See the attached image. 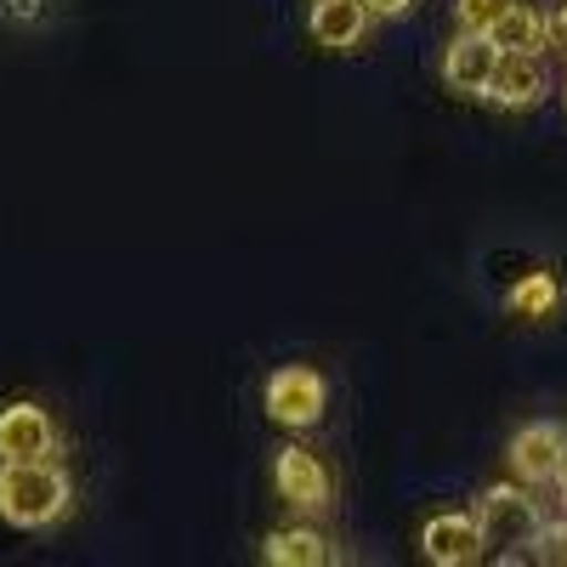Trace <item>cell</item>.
<instances>
[{
  "label": "cell",
  "instance_id": "cell-1",
  "mask_svg": "<svg viewBox=\"0 0 567 567\" xmlns=\"http://www.w3.org/2000/svg\"><path fill=\"white\" fill-rule=\"evenodd\" d=\"M69 505L74 488L58 460H0V523L40 534V528H58Z\"/></svg>",
  "mask_w": 567,
  "mask_h": 567
},
{
  "label": "cell",
  "instance_id": "cell-2",
  "mask_svg": "<svg viewBox=\"0 0 567 567\" xmlns=\"http://www.w3.org/2000/svg\"><path fill=\"white\" fill-rule=\"evenodd\" d=\"M477 523H483V539H488V556L499 561H539V545H545V528L550 516L545 505L528 494V483H494L483 488L477 499Z\"/></svg>",
  "mask_w": 567,
  "mask_h": 567
},
{
  "label": "cell",
  "instance_id": "cell-3",
  "mask_svg": "<svg viewBox=\"0 0 567 567\" xmlns=\"http://www.w3.org/2000/svg\"><path fill=\"white\" fill-rule=\"evenodd\" d=\"M261 403H267V420L284 425V432H312L329 409V381L312 363H284L267 374Z\"/></svg>",
  "mask_w": 567,
  "mask_h": 567
},
{
  "label": "cell",
  "instance_id": "cell-4",
  "mask_svg": "<svg viewBox=\"0 0 567 567\" xmlns=\"http://www.w3.org/2000/svg\"><path fill=\"white\" fill-rule=\"evenodd\" d=\"M272 488H278L284 505L301 511V516H323L329 505H336V477H329V465H323L312 449H301V443H284V449H278V460H272Z\"/></svg>",
  "mask_w": 567,
  "mask_h": 567
},
{
  "label": "cell",
  "instance_id": "cell-5",
  "mask_svg": "<svg viewBox=\"0 0 567 567\" xmlns=\"http://www.w3.org/2000/svg\"><path fill=\"white\" fill-rule=\"evenodd\" d=\"M511 471L528 488H561L567 483V425L561 420H534L511 437Z\"/></svg>",
  "mask_w": 567,
  "mask_h": 567
},
{
  "label": "cell",
  "instance_id": "cell-6",
  "mask_svg": "<svg viewBox=\"0 0 567 567\" xmlns=\"http://www.w3.org/2000/svg\"><path fill=\"white\" fill-rule=\"evenodd\" d=\"M63 437H58V420L45 403H7L0 409V460H58Z\"/></svg>",
  "mask_w": 567,
  "mask_h": 567
},
{
  "label": "cell",
  "instance_id": "cell-7",
  "mask_svg": "<svg viewBox=\"0 0 567 567\" xmlns=\"http://www.w3.org/2000/svg\"><path fill=\"white\" fill-rule=\"evenodd\" d=\"M420 556L432 567H471L488 556V539H483V523L477 511H443L420 528Z\"/></svg>",
  "mask_w": 567,
  "mask_h": 567
},
{
  "label": "cell",
  "instance_id": "cell-8",
  "mask_svg": "<svg viewBox=\"0 0 567 567\" xmlns=\"http://www.w3.org/2000/svg\"><path fill=\"white\" fill-rule=\"evenodd\" d=\"M494 63H499V45L494 34H477V29H460L443 52V85L454 97H488V80H494Z\"/></svg>",
  "mask_w": 567,
  "mask_h": 567
},
{
  "label": "cell",
  "instance_id": "cell-9",
  "mask_svg": "<svg viewBox=\"0 0 567 567\" xmlns=\"http://www.w3.org/2000/svg\"><path fill=\"white\" fill-rule=\"evenodd\" d=\"M545 91H550V69L539 52H499L494 80H488V97L499 109H534Z\"/></svg>",
  "mask_w": 567,
  "mask_h": 567
},
{
  "label": "cell",
  "instance_id": "cell-10",
  "mask_svg": "<svg viewBox=\"0 0 567 567\" xmlns=\"http://www.w3.org/2000/svg\"><path fill=\"white\" fill-rule=\"evenodd\" d=\"M369 23H374V12L363 0H312V18H307V29L323 52H358L369 40Z\"/></svg>",
  "mask_w": 567,
  "mask_h": 567
},
{
  "label": "cell",
  "instance_id": "cell-11",
  "mask_svg": "<svg viewBox=\"0 0 567 567\" xmlns=\"http://www.w3.org/2000/svg\"><path fill=\"white\" fill-rule=\"evenodd\" d=\"M261 561L272 567H323V561H336V545H329L318 528H272L261 539Z\"/></svg>",
  "mask_w": 567,
  "mask_h": 567
},
{
  "label": "cell",
  "instance_id": "cell-12",
  "mask_svg": "<svg viewBox=\"0 0 567 567\" xmlns=\"http://www.w3.org/2000/svg\"><path fill=\"white\" fill-rule=\"evenodd\" d=\"M488 34H494L499 52H545L550 45V18L539 7H528V0H511Z\"/></svg>",
  "mask_w": 567,
  "mask_h": 567
},
{
  "label": "cell",
  "instance_id": "cell-13",
  "mask_svg": "<svg viewBox=\"0 0 567 567\" xmlns=\"http://www.w3.org/2000/svg\"><path fill=\"white\" fill-rule=\"evenodd\" d=\"M556 301H561L556 272H528L523 284H511V296H505V307H511V312H523V318H550Z\"/></svg>",
  "mask_w": 567,
  "mask_h": 567
},
{
  "label": "cell",
  "instance_id": "cell-14",
  "mask_svg": "<svg viewBox=\"0 0 567 567\" xmlns=\"http://www.w3.org/2000/svg\"><path fill=\"white\" fill-rule=\"evenodd\" d=\"M511 7V0H454V18H460V29H477V34H488L494 23H499V12Z\"/></svg>",
  "mask_w": 567,
  "mask_h": 567
},
{
  "label": "cell",
  "instance_id": "cell-15",
  "mask_svg": "<svg viewBox=\"0 0 567 567\" xmlns=\"http://www.w3.org/2000/svg\"><path fill=\"white\" fill-rule=\"evenodd\" d=\"M363 7L374 18H403V12H414V0H363Z\"/></svg>",
  "mask_w": 567,
  "mask_h": 567
},
{
  "label": "cell",
  "instance_id": "cell-16",
  "mask_svg": "<svg viewBox=\"0 0 567 567\" xmlns=\"http://www.w3.org/2000/svg\"><path fill=\"white\" fill-rule=\"evenodd\" d=\"M550 45L567 52V0H556V12H550Z\"/></svg>",
  "mask_w": 567,
  "mask_h": 567
},
{
  "label": "cell",
  "instance_id": "cell-17",
  "mask_svg": "<svg viewBox=\"0 0 567 567\" xmlns=\"http://www.w3.org/2000/svg\"><path fill=\"white\" fill-rule=\"evenodd\" d=\"M7 18H18V23L40 18V0H7Z\"/></svg>",
  "mask_w": 567,
  "mask_h": 567
},
{
  "label": "cell",
  "instance_id": "cell-18",
  "mask_svg": "<svg viewBox=\"0 0 567 567\" xmlns=\"http://www.w3.org/2000/svg\"><path fill=\"white\" fill-rule=\"evenodd\" d=\"M556 494H561V516H567V483H561V488H556Z\"/></svg>",
  "mask_w": 567,
  "mask_h": 567
}]
</instances>
